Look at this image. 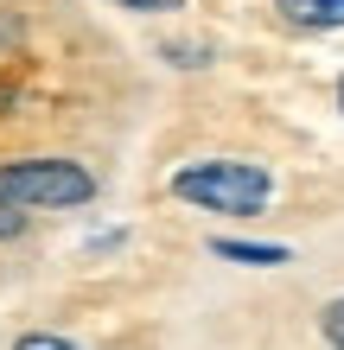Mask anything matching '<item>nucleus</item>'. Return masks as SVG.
I'll return each instance as SVG.
<instances>
[{
    "label": "nucleus",
    "mask_w": 344,
    "mask_h": 350,
    "mask_svg": "<svg viewBox=\"0 0 344 350\" xmlns=\"http://www.w3.org/2000/svg\"><path fill=\"white\" fill-rule=\"evenodd\" d=\"M19 230H26V211H19L13 198H0V242H13Z\"/></svg>",
    "instance_id": "obj_7"
},
{
    "label": "nucleus",
    "mask_w": 344,
    "mask_h": 350,
    "mask_svg": "<svg viewBox=\"0 0 344 350\" xmlns=\"http://www.w3.org/2000/svg\"><path fill=\"white\" fill-rule=\"evenodd\" d=\"M0 198H13L19 211H77L96 198V172H83L77 159H7Z\"/></svg>",
    "instance_id": "obj_2"
},
{
    "label": "nucleus",
    "mask_w": 344,
    "mask_h": 350,
    "mask_svg": "<svg viewBox=\"0 0 344 350\" xmlns=\"http://www.w3.org/2000/svg\"><path fill=\"white\" fill-rule=\"evenodd\" d=\"M319 332H326V344H332V350H344V299H332L326 312H319Z\"/></svg>",
    "instance_id": "obj_5"
},
{
    "label": "nucleus",
    "mask_w": 344,
    "mask_h": 350,
    "mask_svg": "<svg viewBox=\"0 0 344 350\" xmlns=\"http://www.w3.org/2000/svg\"><path fill=\"white\" fill-rule=\"evenodd\" d=\"M172 198L217 211V217H261L274 198V178L261 166H242V159H198V166L172 172Z\"/></svg>",
    "instance_id": "obj_1"
},
{
    "label": "nucleus",
    "mask_w": 344,
    "mask_h": 350,
    "mask_svg": "<svg viewBox=\"0 0 344 350\" xmlns=\"http://www.w3.org/2000/svg\"><path fill=\"white\" fill-rule=\"evenodd\" d=\"M121 7H134V13H172V7H185V0H121Z\"/></svg>",
    "instance_id": "obj_8"
},
{
    "label": "nucleus",
    "mask_w": 344,
    "mask_h": 350,
    "mask_svg": "<svg viewBox=\"0 0 344 350\" xmlns=\"http://www.w3.org/2000/svg\"><path fill=\"white\" fill-rule=\"evenodd\" d=\"M338 109H344V77H338Z\"/></svg>",
    "instance_id": "obj_9"
},
{
    "label": "nucleus",
    "mask_w": 344,
    "mask_h": 350,
    "mask_svg": "<svg viewBox=\"0 0 344 350\" xmlns=\"http://www.w3.org/2000/svg\"><path fill=\"white\" fill-rule=\"evenodd\" d=\"M13 350H77V344L57 332H26V338H13Z\"/></svg>",
    "instance_id": "obj_6"
},
{
    "label": "nucleus",
    "mask_w": 344,
    "mask_h": 350,
    "mask_svg": "<svg viewBox=\"0 0 344 350\" xmlns=\"http://www.w3.org/2000/svg\"><path fill=\"white\" fill-rule=\"evenodd\" d=\"M224 261H242V267H280L287 261V249L280 242H211Z\"/></svg>",
    "instance_id": "obj_4"
},
{
    "label": "nucleus",
    "mask_w": 344,
    "mask_h": 350,
    "mask_svg": "<svg viewBox=\"0 0 344 350\" xmlns=\"http://www.w3.org/2000/svg\"><path fill=\"white\" fill-rule=\"evenodd\" d=\"M274 7L306 32H338L344 26V0H274Z\"/></svg>",
    "instance_id": "obj_3"
}]
</instances>
